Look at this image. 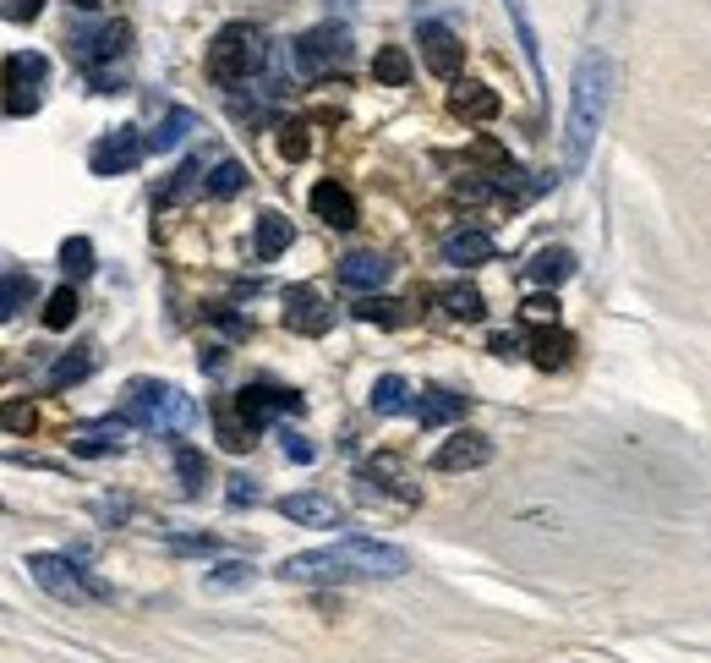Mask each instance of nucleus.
I'll list each match as a JSON object with an SVG mask.
<instances>
[{
  "label": "nucleus",
  "mask_w": 711,
  "mask_h": 663,
  "mask_svg": "<svg viewBox=\"0 0 711 663\" xmlns=\"http://www.w3.org/2000/svg\"><path fill=\"white\" fill-rule=\"evenodd\" d=\"M411 72H417V66H411V55H406L400 44H384V50L373 55V77H378L384 88H406Z\"/></svg>",
  "instance_id": "27"
},
{
  "label": "nucleus",
  "mask_w": 711,
  "mask_h": 663,
  "mask_svg": "<svg viewBox=\"0 0 711 663\" xmlns=\"http://www.w3.org/2000/svg\"><path fill=\"white\" fill-rule=\"evenodd\" d=\"M39 11H44V0H11V6H6V17H11V22H33Z\"/></svg>",
  "instance_id": "47"
},
{
  "label": "nucleus",
  "mask_w": 711,
  "mask_h": 663,
  "mask_svg": "<svg viewBox=\"0 0 711 663\" xmlns=\"http://www.w3.org/2000/svg\"><path fill=\"white\" fill-rule=\"evenodd\" d=\"M389 275H395V264L384 253H351V258H340V286H351V291H384Z\"/></svg>",
  "instance_id": "17"
},
{
  "label": "nucleus",
  "mask_w": 711,
  "mask_h": 663,
  "mask_svg": "<svg viewBox=\"0 0 711 663\" xmlns=\"http://www.w3.org/2000/svg\"><path fill=\"white\" fill-rule=\"evenodd\" d=\"M72 6H77V11H99L105 0H72Z\"/></svg>",
  "instance_id": "49"
},
{
  "label": "nucleus",
  "mask_w": 711,
  "mask_h": 663,
  "mask_svg": "<svg viewBox=\"0 0 711 663\" xmlns=\"http://www.w3.org/2000/svg\"><path fill=\"white\" fill-rule=\"evenodd\" d=\"M241 186H247V165H241V160H219L203 192H208V197H236Z\"/></svg>",
  "instance_id": "35"
},
{
  "label": "nucleus",
  "mask_w": 711,
  "mask_h": 663,
  "mask_svg": "<svg viewBox=\"0 0 711 663\" xmlns=\"http://www.w3.org/2000/svg\"><path fill=\"white\" fill-rule=\"evenodd\" d=\"M460 417H465V395L422 389V400H417V423H422V428H443V423H460Z\"/></svg>",
  "instance_id": "24"
},
{
  "label": "nucleus",
  "mask_w": 711,
  "mask_h": 663,
  "mask_svg": "<svg viewBox=\"0 0 711 663\" xmlns=\"http://www.w3.org/2000/svg\"><path fill=\"white\" fill-rule=\"evenodd\" d=\"M77 308H83V302H77V291H72V286H61V291L44 302V330H72Z\"/></svg>",
  "instance_id": "36"
},
{
  "label": "nucleus",
  "mask_w": 711,
  "mask_h": 663,
  "mask_svg": "<svg viewBox=\"0 0 711 663\" xmlns=\"http://www.w3.org/2000/svg\"><path fill=\"white\" fill-rule=\"evenodd\" d=\"M613 88H618V66L607 50H585L580 66H574V83H569V116H564V170L580 175L591 149H596V132L607 127V110H613Z\"/></svg>",
  "instance_id": "2"
},
{
  "label": "nucleus",
  "mask_w": 711,
  "mask_h": 663,
  "mask_svg": "<svg viewBox=\"0 0 711 663\" xmlns=\"http://www.w3.org/2000/svg\"><path fill=\"white\" fill-rule=\"evenodd\" d=\"M44 77H50V61H44V55H33V50H28V55H22V50L6 55V83H11V88H39Z\"/></svg>",
  "instance_id": "28"
},
{
  "label": "nucleus",
  "mask_w": 711,
  "mask_h": 663,
  "mask_svg": "<svg viewBox=\"0 0 711 663\" xmlns=\"http://www.w3.org/2000/svg\"><path fill=\"white\" fill-rule=\"evenodd\" d=\"M72 44H77V61H83V72L99 83V94H116V77H110L105 66H116V61L127 55V44H132V28H127V22H99V28H83V33H72Z\"/></svg>",
  "instance_id": "6"
},
{
  "label": "nucleus",
  "mask_w": 711,
  "mask_h": 663,
  "mask_svg": "<svg viewBox=\"0 0 711 663\" xmlns=\"http://www.w3.org/2000/svg\"><path fill=\"white\" fill-rule=\"evenodd\" d=\"M356 319H362V324H389V330H395V324H406L400 302H395V297H378V291H367V297L356 302Z\"/></svg>",
  "instance_id": "33"
},
{
  "label": "nucleus",
  "mask_w": 711,
  "mask_h": 663,
  "mask_svg": "<svg viewBox=\"0 0 711 663\" xmlns=\"http://www.w3.org/2000/svg\"><path fill=\"white\" fill-rule=\"evenodd\" d=\"M417 44H422V66L432 72V77H460L465 44H460V33H454L449 22H422Z\"/></svg>",
  "instance_id": "10"
},
{
  "label": "nucleus",
  "mask_w": 711,
  "mask_h": 663,
  "mask_svg": "<svg viewBox=\"0 0 711 663\" xmlns=\"http://www.w3.org/2000/svg\"><path fill=\"white\" fill-rule=\"evenodd\" d=\"M569 275H574V253H569V247H542V253L526 264V280H537V286H553V291L564 286Z\"/></svg>",
  "instance_id": "23"
},
{
  "label": "nucleus",
  "mask_w": 711,
  "mask_h": 663,
  "mask_svg": "<svg viewBox=\"0 0 711 663\" xmlns=\"http://www.w3.org/2000/svg\"><path fill=\"white\" fill-rule=\"evenodd\" d=\"M61 269H66V280L94 275V242H88V236H66V242H61Z\"/></svg>",
  "instance_id": "32"
},
{
  "label": "nucleus",
  "mask_w": 711,
  "mask_h": 663,
  "mask_svg": "<svg viewBox=\"0 0 711 663\" xmlns=\"http://www.w3.org/2000/svg\"><path fill=\"white\" fill-rule=\"evenodd\" d=\"M284 581H306V587H334V581H400L411 576V554L400 543H378L362 532L334 537L328 548H301L280 559Z\"/></svg>",
  "instance_id": "1"
},
{
  "label": "nucleus",
  "mask_w": 711,
  "mask_h": 663,
  "mask_svg": "<svg viewBox=\"0 0 711 663\" xmlns=\"http://www.w3.org/2000/svg\"><path fill=\"white\" fill-rule=\"evenodd\" d=\"M280 450H284V461H295V467H312V461H317L312 439H306V434H290V428L280 434Z\"/></svg>",
  "instance_id": "39"
},
{
  "label": "nucleus",
  "mask_w": 711,
  "mask_h": 663,
  "mask_svg": "<svg viewBox=\"0 0 711 663\" xmlns=\"http://www.w3.org/2000/svg\"><path fill=\"white\" fill-rule=\"evenodd\" d=\"M175 478H181V494L197 499L208 483V456L197 445H175Z\"/></svg>",
  "instance_id": "26"
},
{
  "label": "nucleus",
  "mask_w": 711,
  "mask_h": 663,
  "mask_svg": "<svg viewBox=\"0 0 711 663\" xmlns=\"http://www.w3.org/2000/svg\"><path fill=\"white\" fill-rule=\"evenodd\" d=\"M520 319H526V324H548V319H559V297H553V291H537V297H526Z\"/></svg>",
  "instance_id": "38"
},
{
  "label": "nucleus",
  "mask_w": 711,
  "mask_h": 663,
  "mask_svg": "<svg viewBox=\"0 0 711 663\" xmlns=\"http://www.w3.org/2000/svg\"><path fill=\"white\" fill-rule=\"evenodd\" d=\"M142 160H148V132H142V127H116V132H105V138L94 143L88 170H94V175H127V170H138Z\"/></svg>",
  "instance_id": "8"
},
{
  "label": "nucleus",
  "mask_w": 711,
  "mask_h": 663,
  "mask_svg": "<svg viewBox=\"0 0 711 663\" xmlns=\"http://www.w3.org/2000/svg\"><path fill=\"white\" fill-rule=\"evenodd\" d=\"M280 515L284 521H295V526H317V532H334V526H345L351 515H345V504L328 494H284L280 499Z\"/></svg>",
  "instance_id": "13"
},
{
  "label": "nucleus",
  "mask_w": 711,
  "mask_h": 663,
  "mask_svg": "<svg viewBox=\"0 0 711 663\" xmlns=\"http://www.w3.org/2000/svg\"><path fill=\"white\" fill-rule=\"evenodd\" d=\"M438 302H443V313L460 319V324H482V319H487V297H482L476 286H443Z\"/></svg>",
  "instance_id": "25"
},
{
  "label": "nucleus",
  "mask_w": 711,
  "mask_h": 663,
  "mask_svg": "<svg viewBox=\"0 0 711 663\" xmlns=\"http://www.w3.org/2000/svg\"><path fill=\"white\" fill-rule=\"evenodd\" d=\"M132 428H148V434H186V428H197V400L192 395H181L175 384H153V378H138L132 384V400H127V411H121Z\"/></svg>",
  "instance_id": "4"
},
{
  "label": "nucleus",
  "mask_w": 711,
  "mask_h": 663,
  "mask_svg": "<svg viewBox=\"0 0 711 663\" xmlns=\"http://www.w3.org/2000/svg\"><path fill=\"white\" fill-rule=\"evenodd\" d=\"M170 548H175V554H214L219 537H208V532H203V537H170Z\"/></svg>",
  "instance_id": "42"
},
{
  "label": "nucleus",
  "mask_w": 711,
  "mask_h": 663,
  "mask_svg": "<svg viewBox=\"0 0 711 663\" xmlns=\"http://www.w3.org/2000/svg\"><path fill=\"white\" fill-rule=\"evenodd\" d=\"M290 236H295V231H290V220H284V214H274V208H269V214H258L252 258H258V264H274V258H280L284 247H290Z\"/></svg>",
  "instance_id": "22"
},
{
  "label": "nucleus",
  "mask_w": 711,
  "mask_h": 663,
  "mask_svg": "<svg viewBox=\"0 0 711 663\" xmlns=\"http://www.w3.org/2000/svg\"><path fill=\"white\" fill-rule=\"evenodd\" d=\"M306 149H312V143H306V127H301V121L280 127V154L284 160H306Z\"/></svg>",
  "instance_id": "40"
},
{
  "label": "nucleus",
  "mask_w": 711,
  "mask_h": 663,
  "mask_svg": "<svg viewBox=\"0 0 711 663\" xmlns=\"http://www.w3.org/2000/svg\"><path fill=\"white\" fill-rule=\"evenodd\" d=\"M236 411H241L247 428L258 434V428H269L284 411L295 417V411H301V395H295V389H280V384H247V389L236 395Z\"/></svg>",
  "instance_id": "9"
},
{
  "label": "nucleus",
  "mask_w": 711,
  "mask_h": 663,
  "mask_svg": "<svg viewBox=\"0 0 711 663\" xmlns=\"http://www.w3.org/2000/svg\"><path fill=\"white\" fill-rule=\"evenodd\" d=\"M328 6H340V11H351V6H356V0H328Z\"/></svg>",
  "instance_id": "50"
},
{
  "label": "nucleus",
  "mask_w": 711,
  "mask_h": 663,
  "mask_svg": "<svg viewBox=\"0 0 711 663\" xmlns=\"http://www.w3.org/2000/svg\"><path fill=\"white\" fill-rule=\"evenodd\" d=\"M94 515L116 526V521H127V515H132V504H127V499H99V504H94Z\"/></svg>",
  "instance_id": "46"
},
{
  "label": "nucleus",
  "mask_w": 711,
  "mask_h": 663,
  "mask_svg": "<svg viewBox=\"0 0 711 663\" xmlns=\"http://www.w3.org/2000/svg\"><path fill=\"white\" fill-rule=\"evenodd\" d=\"M225 499H230V504H252V499H258V483H252L247 472H236L230 489H225Z\"/></svg>",
  "instance_id": "43"
},
{
  "label": "nucleus",
  "mask_w": 711,
  "mask_h": 663,
  "mask_svg": "<svg viewBox=\"0 0 711 663\" xmlns=\"http://www.w3.org/2000/svg\"><path fill=\"white\" fill-rule=\"evenodd\" d=\"M33 291H39V286H33V275L11 264V269H6V297H0V313H6V319H17V313L33 302Z\"/></svg>",
  "instance_id": "31"
},
{
  "label": "nucleus",
  "mask_w": 711,
  "mask_h": 663,
  "mask_svg": "<svg viewBox=\"0 0 711 663\" xmlns=\"http://www.w3.org/2000/svg\"><path fill=\"white\" fill-rule=\"evenodd\" d=\"M345 55H351L345 22H317V28H306V33L295 39V72H301V77H323V72L340 66Z\"/></svg>",
  "instance_id": "7"
},
{
  "label": "nucleus",
  "mask_w": 711,
  "mask_h": 663,
  "mask_svg": "<svg viewBox=\"0 0 711 663\" xmlns=\"http://www.w3.org/2000/svg\"><path fill=\"white\" fill-rule=\"evenodd\" d=\"M306 203H312V214H317L323 225H334V231H351V225L362 220V208H356V197H351V192H345L340 181H317Z\"/></svg>",
  "instance_id": "14"
},
{
  "label": "nucleus",
  "mask_w": 711,
  "mask_h": 663,
  "mask_svg": "<svg viewBox=\"0 0 711 663\" xmlns=\"http://www.w3.org/2000/svg\"><path fill=\"white\" fill-rule=\"evenodd\" d=\"M504 11H509V28H515V39H520V55H526V66H531L537 88H548V66H542V39H537L531 6H526V0H504Z\"/></svg>",
  "instance_id": "19"
},
{
  "label": "nucleus",
  "mask_w": 711,
  "mask_h": 663,
  "mask_svg": "<svg viewBox=\"0 0 711 663\" xmlns=\"http://www.w3.org/2000/svg\"><path fill=\"white\" fill-rule=\"evenodd\" d=\"M493 253H498V242H493L487 231H476V225H465V231H449V236H443V264H454V269L493 264Z\"/></svg>",
  "instance_id": "16"
},
{
  "label": "nucleus",
  "mask_w": 711,
  "mask_h": 663,
  "mask_svg": "<svg viewBox=\"0 0 711 663\" xmlns=\"http://www.w3.org/2000/svg\"><path fill=\"white\" fill-rule=\"evenodd\" d=\"M22 428H33V411L22 400H6V434H22Z\"/></svg>",
  "instance_id": "45"
},
{
  "label": "nucleus",
  "mask_w": 711,
  "mask_h": 663,
  "mask_svg": "<svg viewBox=\"0 0 711 663\" xmlns=\"http://www.w3.org/2000/svg\"><path fill=\"white\" fill-rule=\"evenodd\" d=\"M449 110H454L460 121H493V116L504 110V99H498L487 83H460L454 99H449Z\"/></svg>",
  "instance_id": "20"
},
{
  "label": "nucleus",
  "mask_w": 711,
  "mask_h": 663,
  "mask_svg": "<svg viewBox=\"0 0 711 663\" xmlns=\"http://www.w3.org/2000/svg\"><path fill=\"white\" fill-rule=\"evenodd\" d=\"M252 565L247 559H225V565H214V570H203V587L208 592H241V587H252Z\"/></svg>",
  "instance_id": "30"
},
{
  "label": "nucleus",
  "mask_w": 711,
  "mask_h": 663,
  "mask_svg": "<svg viewBox=\"0 0 711 663\" xmlns=\"http://www.w3.org/2000/svg\"><path fill=\"white\" fill-rule=\"evenodd\" d=\"M192 132H203V121H197L186 105H170V110L159 116V127L148 132V154H175Z\"/></svg>",
  "instance_id": "18"
},
{
  "label": "nucleus",
  "mask_w": 711,
  "mask_h": 663,
  "mask_svg": "<svg viewBox=\"0 0 711 663\" xmlns=\"http://www.w3.org/2000/svg\"><path fill=\"white\" fill-rule=\"evenodd\" d=\"M328 324H334V308L312 291V286H290L284 291V330H295V334H328Z\"/></svg>",
  "instance_id": "12"
},
{
  "label": "nucleus",
  "mask_w": 711,
  "mask_h": 663,
  "mask_svg": "<svg viewBox=\"0 0 711 663\" xmlns=\"http://www.w3.org/2000/svg\"><path fill=\"white\" fill-rule=\"evenodd\" d=\"M269 44H263V33L252 28V22H225L214 39H208V55H203V72L219 83V88H241V83H252L263 66H269Z\"/></svg>",
  "instance_id": "3"
},
{
  "label": "nucleus",
  "mask_w": 711,
  "mask_h": 663,
  "mask_svg": "<svg viewBox=\"0 0 711 663\" xmlns=\"http://www.w3.org/2000/svg\"><path fill=\"white\" fill-rule=\"evenodd\" d=\"M493 461V439H482V434H449L438 450H432V472H476V467H487Z\"/></svg>",
  "instance_id": "11"
},
{
  "label": "nucleus",
  "mask_w": 711,
  "mask_h": 663,
  "mask_svg": "<svg viewBox=\"0 0 711 663\" xmlns=\"http://www.w3.org/2000/svg\"><path fill=\"white\" fill-rule=\"evenodd\" d=\"M493 351L498 356H520V334H493Z\"/></svg>",
  "instance_id": "48"
},
{
  "label": "nucleus",
  "mask_w": 711,
  "mask_h": 663,
  "mask_svg": "<svg viewBox=\"0 0 711 663\" xmlns=\"http://www.w3.org/2000/svg\"><path fill=\"white\" fill-rule=\"evenodd\" d=\"M197 181H203V165H197V160H186V165L175 170V181H170V186L159 192V203H164V208H170V203H181V197H186V192H192Z\"/></svg>",
  "instance_id": "37"
},
{
  "label": "nucleus",
  "mask_w": 711,
  "mask_h": 663,
  "mask_svg": "<svg viewBox=\"0 0 711 663\" xmlns=\"http://www.w3.org/2000/svg\"><path fill=\"white\" fill-rule=\"evenodd\" d=\"M569 351H574V340H569L564 330H542L537 340H531V362L542 367V373H553V367H564Z\"/></svg>",
  "instance_id": "29"
},
{
  "label": "nucleus",
  "mask_w": 711,
  "mask_h": 663,
  "mask_svg": "<svg viewBox=\"0 0 711 663\" xmlns=\"http://www.w3.org/2000/svg\"><path fill=\"white\" fill-rule=\"evenodd\" d=\"M208 319H214L219 330H230V334H252V319H241V313H230V308H214Z\"/></svg>",
  "instance_id": "44"
},
{
  "label": "nucleus",
  "mask_w": 711,
  "mask_h": 663,
  "mask_svg": "<svg viewBox=\"0 0 711 663\" xmlns=\"http://www.w3.org/2000/svg\"><path fill=\"white\" fill-rule=\"evenodd\" d=\"M99 367V356L94 351H77V356H61L55 367H50V389H66V384H83L88 373Z\"/></svg>",
  "instance_id": "34"
},
{
  "label": "nucleus",
  "mask_w": 711,
  "mask_h": 663,
  "mask_svg": "<svg viewBox=\"0 0 711 663\" xmlns=\"http://www.w3.org/2000/svg\"><path fill=\"white\" fill-rule=\"evenodd\" d=\"M373 411L378 417H406V411H417V395H411V384L400 378V373H384L378 384H373Z\"/></svg>",
  "instance_id": "21"
},
{
  "label": "nucleus",
  "mask_w": 711,
  "mask_h": 663,
  "mask_svg": "<svg viewBox=\"0 0 711 663\" xmlns=\"http://www.w3.org/2000/svg\"><path fill=\"white\" fill-rule=\"evenodd\" d=\"M132 423L127 417H105V423H88V428H77L72 434V450L77 456H88V461H105V456H121V434H127Z\"/></svg>",
  "instance_id": "15"
},
{
  "label": "nucleus",
  "mask_w": 711,
  "mask_h": 663,
  "mask_svg": "<svg viewBox=\"0 0 711 663\" xmlns=\"http://www.w3.org/2000/svg\"><path fill=\"white\" fill-rule=\"evenodd\" d=\"M33 110H39V88H11L6 116H11V121H22V116H33Z\"/></svg>",
  "instance_id": "41"
},
{
  "label": "nucleus",
  "mask_w": 711,
  "mask_h": 663,
  "mask_svg": "<svg viewBox=\"0 0 711 663\" xmlns=\"http://www.w3.org/2000/svg\"><path fill=\"white\" fill-rule=\"evenodd\" d=\"M22 570H28L50 598H61V603H105V598H116V592H110V581H99L94 570H83L72 554L33 548V554L22 559Z\"/></svg>",
  "instance_id": "5"
}]
</instances>
